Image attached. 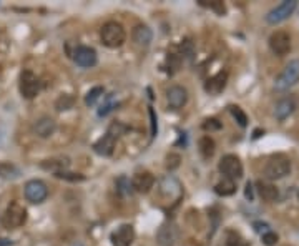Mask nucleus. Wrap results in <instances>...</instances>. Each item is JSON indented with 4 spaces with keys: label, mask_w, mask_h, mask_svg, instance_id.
Returning a JSON list of instances; mask_svg holds the SVG:
<instances>
[{
    "label": "nucleus",
    "mask_w": 299,
    "mask_h": 246,
    "mask_svg": "<svg viewBox=\"0 0 299 246\" xmlns=\"http://www.w3.org/2000/svg\"><path fill=\"white\" fill-rule=\"evenodd\" d=\"M100 39L101 44L108 47V49H118V47L123 45L127 33H125V28L118 22H106L100 30Z\"/></svg>",
    "instance_id": "1"
},
{
    "label": "nucleus",
    "mask_w": 299,
    "mask_h": 246,
    "mask_svg": "<svg viewBox=\"0 0 299 246\" xmlns=\"http://www.w3.org/2000/svg\"><path fill=\"white\" fill-rule=\"evenodd\" d=\"M291 171V160L286 155H274L268 160L265 166V175L268 180H281Z\"/></svg>",
    "instance_id": "2"
},
{
    "label": "nucleus",
    "mask_w": 299,
    "mask_h": 246,
    "mask_svg": "<svg viewBox=\"0 0 299 246\" xmlns=\"http://www.w3.org/2000/svg\"><path fill=\"white\" fill-rule=\"evenodd\" d=\"M25 221H27V209L23 208L19 201H12L4 213L2 225L7 228V230H15V228H20L22 225H25Z\"/></svg>",
    "instance_id": "3"
},
{
    "label": "nucleus",
    "mask_w": 299,
    "mask_h": 246,
    "mask_svg": "<svg viewBox=\"0 0 299 246\" xmlns=\"http://www.w3.org/2000/svg\"><path fill=\"white\" fill-rule=\"evenodd\" d=\"M19 88L23 98L32 100L37 97L40 92V80L37 79V75H35L32 70H23L20 74Z\"/></svg>",
    "instance_id": "4"
},
{
    "label": "nucleus",
    "mask_w": 299,
    "mask_h": 246,
    "mask_svg": "<svg viewBox=\"0 0 299 246\" xmlns=\"http://www.w3.org/2000/svg\"><path fill=\"white\" fill-rule=\"evenodd\" d=\"M299 82V60H291L276 80V90L283 92Z\"/></svg>",
    "instance_id": "5"
},
{
    "label": "nucleus",
    "mask_w": 299,
    "mask_h": 246,
    "mask_svg": "<svg viewBox=\"0 0 299 246\" xmlns=\"http://www.w3.org/2000/svg\"><path fill=\"white\" fill-rule=\"evenodd\" d=\"M269 49L273 50L274 55L284 57L291 52V35L284 30H276L269 37Z\"/></svg>",
    "instance_id": "6"
},
{
    "label": "nucleus",
    "mask_w": 299,
    "mask_h": 246,
    "mask_svg": "<svg viewBox=\"0 0 299 246\" xmlns=\"http://www.w3.org/2000/svg\"><path fill=\"white\" fill-rule=\"evenodd\" d=\"M218 168L226 178L233 180V182L243 177V165L236 155H225V157L219 160Z\"/></svg>",
    "instance_id": "7"
},
{
    "label": "nucleus",
    "mask_w": 299,
    "mask_h": 246,
    "mask_svg": "<svg viewBox=\"0 0 299 246\" xmlns=\"http://www.w3.org/2000/svg\"><path fill=\"white\" fill-rule=\"evenodd\" d=\"M25 198L30 203H42L47 200L49 196V188L47 185L42 182V180H30V182L25 183Z\"/></svg>",
    "instance_id": "8"
},
{
    "label": "nucleus",
    "mask_w": 299,
    "mask_h": 246,
    "mask_svg": "<svg viewBox=\"0 0 299 246\" xmlns=\"http://www.w3.org/2000/svg\"><path fill=\"white\" fill-rule=\"evenodd\" d=\"M296 9V2L294 0H286V2L279 4L278 7H274L269 14L266 15V22L271 23V25H276V23L286 20L288 17L294 12Z\"/></svg>",
    "instance_id": "9"
},
{
    "label": "nucleus",
    "mask_w": 299,
    "mask_h": 246,
    "mask_svg": "<svg viewBox=\"0 0 299 246\" xmlns=\"http://www.w3.org/2000/svg\"><path fill=\"white\" fill-rule=\"evenodd\" d=\"M73 60L77 65H80V67L90 68L97 63V52H95L93 49H90V47L80 45V47H77L73 52Z\"/></svg>",
    "instance_id": "10"
},
{
    "label": "nucleus",
    "mask_w": 299,
    "mask_h": 246,
    "mask_svg": "<svg viewBox=\"0 0 299 246\" xmlns=\"http://www.w3.org/2000/svg\"><path fill=\"white\" fill-rule=\"evenodd\" d=\"M133 239H135V230L131 225H122L111 233L113 246H131Z\"/></svg>",
    "instance_id": "11"
},
{
    "label": "nucleus",
    "mask_w": 299,
    "mask_h": 246,
    "mask_svg": "<svg viewBox=\"0 0 299 246\" xmlns=\"http://www.w3.org/2000/svg\"><path fill=\"white\" fill-rule=\"evenodd\" d=\"M166 100H168V105L171 109H181V107L186 105L188 101V92L183 87L179 85H173L166 90Z\"/></svg>",
    "instance_id": "12"
},
{
    "label": "nucleus",
    "mask_w": 299,
    "mask_h": 246,
    "mask_svg": "<svg viewBox=\"0 0 299 246\" xmlns=\"http://www.w3.org/2000/svg\"><path fill=\"white\" fill-rule=\"evenodd\" d=\"M153 185H155V177L150 171L136 173L133 180H131V188L138 191V193H148L153 188Z\"/></svg>",
    "instance_id": "13"
},
{
    "label": "nucleus",
    "mask_w": 299,
    "mask_h": 246,
    "mask_svg": "<svg viewBox=\"0 0 299 246\" xmlns=\"http://www.w3.org/2000/svg\"><path fill=\"white\" fill-rule=\"evenodd\" d=\"M226 82H228V72H218L216 75L208 79V82L205 83V90L209 95H218L225 90Z\"/></svg>",
    "instance_id": "14"
},
{
    "label": "nucleus",
    "mask_w": 299,
    "mask_h": 246,
    "mask_svg": "<svg viewBox=\"0 0 299 246\" xmlns=\"http://www.w3.org/2000/svg\"><path fill=\"white\" fill-rule=\"evenodd\" d=\"M297 107V100L294 97H286L283 100H279L276 103V109H274V115L279 120V122H283L286 120L292 112L296 110Z\"/></svg>",
    "instance_id": "15"
},
{
    "label": "nucleus",
    "mask_w": 299,
    "mask_h": 246,
    "mask_svg": "<svg viewBox=\"0 0 299 246\" xmlns=\"http://www.w3.org/2000/svg\"><path fill=\"white\" fill-rule=\"evenodd\" d=\"M115 138L110 136L108 133L103 135L100 138V140L93 145V150L95 153L101 155V157H110V155L113 153V150H115Z\"/></svg>",
    "instance_id": "16"
},
{
    "label": "nucleus",
    "mask_w": 299,
    "mask_h": 246,
    "mask_svg": "<svg viewBox=\"0 0 299 246\" xmlns=\"http://www.w3.org/2000/svg\"><path fill=\"white\" fill-rule=\"evenodd\" d=\"M33 131L40 138H49L53 135V131H55V122L49 117L40 118V120H37V123L33 125Z\"/></svg>",
    "instance_id": "17"
},
{
    "label": "nucleus",
    "mask_w": 299,
    "mask_h": 246,
    "mask_svg": "<svg viewBox=\"0 0 299 246\" xmlns=\"http://www.w3.org/2000/svg\"><path fill=\"white\" fill-rule=\"evenodd\" d=\"M176 239V228L173 225H163L158 231V243L160 246H173Z\"/></svg>",
    "instance_id": "18"
},
{
    "label": "nucleus",
    "mask_w": 299,
    "mask_h": 246,
    "mask_svg": "<svg viewBox=\"0 0 299 246\" xmlns=\"http://www.w3.org/2000/svg\"><path fill=\"white\" fill-rule=\"evenodd\" d=\"M256 187H258L256 190H258V193H259V196L263 198V200H266V201H276L278 200L279 191L274 185L266 183V182H258Z\"/></svg>",
    "instance_id": "19"
},
{
    "label": "nucleus",
    "mask_w": 299,
    "mask_h": 246,
    "mask_svg": "<svg viewBox=\"0 0 299 246\" xmlns=\"http://www.w3.org/2000/svg\"><path fill=\"white\" fill-rule=\"evenodd\" d=\"M131 37H133V40L138 45L146 47V45H150V42H152L153 33H152V30H150L146 25H136L133 28V33H131Z\"/></svg>",
    "instance_id": "20"
},
{
    "label": "nucleus",
    "mask_w": 299,
    "mask_h": 246,
    "mask_svg": "<svg viewBox=\"0 0 299 246\" xmlns=\"http://www.w3.org/2000/svg\"><path fill=\"white\" fill-rule=\"evenodd\" d=\"M198 147H200L201 157L206 158V160L211 158L213 155H214V150H216V145H214V140H213L211 136H201Z\"/></svg>",
    "instance_id": "21"
},
{
    "label": "nucleus",
    "mask_w": 299,
    "mask_h": 246,
    "mask_svg": "<svg viewBox=\"0 0 299 246\" xmlns=\"http://www.w3.org/2000/svg\"><path fill=\"white\" fill-rule=\"evenodd\" d=\"M42 168L47 171H52L53 175H58V173H62V171H67L68 161L67 160H47L42 163Z\"/></svg>",
    "instance_id": "22"
},
{
    "label": "nucleus",
    "mask_w": 299,
    "mask_h": 246,
    "mask_svg": "<svg viewBox=\"0 0 299 246\" xmlns=\"http://www.w3.org/2000/svg\"><path fill=\"white\" fill-rule=\"evenodd\" d=\"M214 191H216V195L219 196H231L236 191V183L230 178H223L219 183H216Z\"/></svg>",
    "instance_id": "23"
},
{
    "label": "nucleus",
    "mask_w": 299,
    "mask_h": 246,
    "mask_svg": "<svg viewBox=\"0 0 299 246\" xmlns=\"http://www.w3.org/2000/svg\"><path fill=\"white\" fill-rule=\"evenodd\" d=\"M0 177L5 180H15L20 177V170L15 165L9 163V161H2L0 163Z\"/></svg>",
    "instance_id": "24"
},
{
    "label": "nucleus",
    "mask_w": 299,
    "mask_h": 246,
    "mask_svg": "<svg viewBox=\"0 0 299 246\" xmlns=\"http://www.w3.org/2000/svg\"><path fill=\"white\" fill-rule=\"evenodd\" d=\"M226 244L228 246H249V241H246L238 231H226Z\"/></svg>",
    "instance_id": "25"
},
{
    "label": "nucleus",
    "mask_w": 299,
    "mask_h": 246,
    "mask_svg": "<svg viewBox=\"0 0 299 246\" xmlns=\"http://www.w3.org/2000/svg\"><path fill=\"white\" fill-rule=\"evenodd\" d=\"M73 103H75V100H73V97L71 95H60V97L57 98V101H55V109L58 110V112H63V110H70L71 107H73Z\"/></svg>",
    "instance_id": "26"
},
{
    "label": "nucleus",
    "mask_w": 299,
    "mask_h": 246,
    "mask_svg": "<svg viewBox=\"0 0 299 246\" xmlns=\"http://www.w3.org/2000/svg\"><path fill=\"white\" fill-rule=\"evenodd\" d=\"M230 112H231V115L235 117V120L238 122L239 127H246L248 125V117H246V113L243 112L241 107H238V105H231L230 107Z\"/></svg>",
    "instance_id": "27"
},
{
    "label": "nucleus",
    "mask_w": 299,
    "mask_h": 246,
    "mask_svg": "<svg viewBox=\"0 0 299 246\" xmlns=\"http://www.w3.org/2000/svg\"><path fill=\"white\" fill-rule=\"evenodd\" d=\"M200 5L201 7H208V9H211L216 12L218 15H225L226 14V7H225V4L223 2H219V0H200Z\"/></svg>",
    "instance_id": "28"
},
{
    "label": "nucleus",
    "mask_w": 299,
    "mask_h": 246,
    "mask_svg": "<svg viewBox=\"0 0 299 246\" xmlns=\"http://www.w3.org/2000/svg\"><path fill=\"white\" fill-rule=\"evenodd\" d=\"M103 95V87H93L90 92L87 93V97H85V103L88 105V107H92V105H95L97 103V100Z\"/></svg>",
    "instance_id": "29"
},
{
    "label": "nucleus",
    "mask_w": 299,
    "mask_h": 246,
    "mask_svg": "<svg viewBox=\"0 0 299 246\" xmlns=\"http://www.w3.org/2000/svg\"><path fill=\"white\" fill-rule=\"evenodd\" d=\"M125 131H127V127H125V125H122L120 122H113L111 125H110V128H108V131H106V133H108L110 136H113L117 140L118 136H122Z\"/></svg>",
    "instance_id": "30"
},
{
    "label": "nucleus",
    "mask_w": 299,
    "mask_h": 246,
    "mask_svg": "<svg viewBox=\"0 0 299 246\" xmlns=\"http://www.w3.org/2000/svg\"><path fill=\"white\" fill-rule=\"evenodd\" d=\"M55 177L62 180H68V182H82V180H85V177L80 175V173H70V171H62Z\"/></svg>",
    "instance_id": "31"
},
{
    "label": "nucleus",
    "mask_w": 299,
    "mask_h": 246,
    "mask_svg": "<svg viewBox=\"0 0 299 246\" xmlns=\"http://www.w3.org/2000/svg\"><path fill=\"white\" fill-rule=\"evenodd\" d=\"M278 241H279V236L274 231L263 233V243H265L266 246H276Z\"/></svg>",
    "instance_id": "32"
},
{
    "label": "nucleus",
    "mask_w": 299,
    "mask_h": 246,
    "mask_svg": "<svg viewBox=\"0 0 299 246\" xmlns=\"http://www.w3.org/2000/svg\"><path fill=\"white\" fill-rule=\"evenodd\" d=\"M203 128L205 130H219L221 128V123L218 122L216 118H208V120H205V123H203Z\"/></svg>",
    "instance_id": "33"
},
{
    "label": "nucleus",
    "mask_w": 299,
    "mask_h": 246,
    "mask_svg": "<svg viewBox=\"0 0 299 246\" xmlns=\"http://www.w3.org/2000/svg\"><path fill=\"white\" fill-rule=\"evenodd\" d=\"M178 165H179V157L175 153H170L168 157H166V166H168L170 170H175Z\"/></svg>",
    "instance_id": "34"
},
{
    "label": "nucleus",
    "mask_w": 299,
    "mask_h": 246,
    "mask_svg": "<svg viewBox=\"0 0 299 246\" xmlns=\"http://www.w3.org/2000/svg\"><path fill=\"white\" fill-rule=\"evenodd\" d=\"M181 53L184 57L191 58V55H193V44H191V40H184L181 44Z\"/></svg>",
    "instance_id": "35"
},
{
    "label": "nucleus",
    "mask_w": 299,
    "mask_h": 246,
    "mask_svg": "<svg viewBox=\"0 0 299 246\" xmlns=\"http://www.w3.org/2000/svg\"><path fill=\"white\" fill-rule=\"evenodd\" d=\"M150 118H152V136H157L158 120H157V115H155V110L153 109H150Z\"/></svg>",
    "instance_id": "36"
},
{
    "label": "nucleus",
    "mask_w": 299,
    "mask_h": 246,
    "mask_svg": "<svg viewBox=\"0 0 299 246\" xmlns=\"http://www.w3.org/2000/svg\"><path fill=\"white\" fill-rule=\"evenodd\" d=\"M113 107H115V103H110V101H108V103H105V105L101 107V109L98 110V115H100V117H105V115H108V113L113 110Z\"/></svg>",
    "instance_id": "37"
},
{
    "label": "nucleus",
    "mask_w": 299,
    "mask_h": 246,
    "mask_svg": "<svg viewBox=\"0 0 299 246\" xmlns=\"http://www.w3.org/2000/svg\"><path fill=\"white\" fill-rule=\"evenodd\" d=\"M246 198L248 200H253V185L246 183Z\"/></svg>",
    "instance_id": "38"
},
{
    "label": "nucleus",
    "mask_w": 299,
    "mask_h": 246,
    "mask_svg": "<svg viewBox=\"0 0 299 246\" xmlns=\"http://www.w3.org/2000/svg\"><path fill=\"white\" fill-rule=\"evenodd\" d=\"M12 239H7V238H0V246H12Z\"/></svg>",
    "instance_id": "39"
}]
</instances>
